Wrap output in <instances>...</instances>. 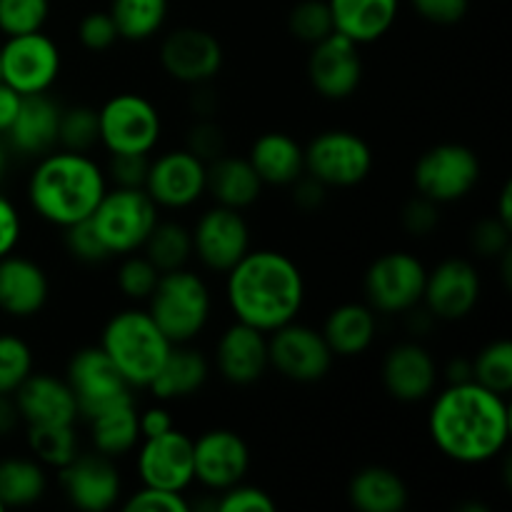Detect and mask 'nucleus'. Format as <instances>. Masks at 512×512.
Wrapping results in <instances>:
<instances>
[{
	"label": "nucleus",
	"instance_id": "nucleus-1",
	"mask_svg": "<svg viewBox=\"0 0 512 512\" xmlns=\"http://www.w3.org/2000/svg\"><path fill=\"white\" fill-rule=\"evenodd\" d=\"M428 433L435 448L453 463H490L508 448V398L483 388L475 380L448 385L430 405Z\"/></svg>",
	"mask_w": 512,
	"mask_h": 512
},
{
	"label": "nucleus",
	"instance_id": "nucleus-2",
	"mask_svg": "<svg viewBox=\"0 0 512 512\" xmlns=\"http://www.w3.org/2000/svg\"><path fill=\"white\" fill-rule=\"evenodd\" d=\"M225 298L235 320L270 335L298 320L305 303V278L298 263L280 250L250 248L225 273Z\"/></svg>",
	"mask_w": 512,
	"mask_h": 512
},
{
	"label": "nucleus",
	"instance_id": "nucleus-3",
	"mask_svg": "<svg viewBox=\"0 0 512 512\" xmlns=\"http://www.w3.org/2000/svg\"><path fill=\"white\" fill-rule=\"evenodd\" d=\"M105 168L90 153L55 148L40 155L28 178V203L33 213L55 228L88 220L105 190Z\"/></svg>",
	"mask_w": 512,
	"mask_h": 512
},
{
	"label": "nucleus",
	"instance_id": "nucleus-4",
	"mask_svg": "<svg viewBox=\"0 0 512 512\" xmlns=\"http://www.w3.org/2000/svg\"><path fill=\"white\" fill-rule=\"evenodd\" d=\"M98 345L130 388H148L173 343L155 325L148 310L123 308L103 325Z\"/></svg>",
	"mask_w": 512,
	"mask_h": 512
},
{
	"label": "nucleus",
	"instance_id": "nucleus-5",
	"mask_svg": "<svg viewBox=\"0 0 512 512\" xmlns=\"http://www.w3.org/2000/svg\"><path fill=\"white\" fill-rule=\"evenodd\" d=\"M148 313L173 345L193 343L210 323L213 295L208 283L188 268L160 273L148 298Z\"/></svg>",
	"mask_w": 512,
	"mask_h": 512
},
{
	"label": "nucleus",
	"instance_id": "nucleus-6",
	"mask_svg": "<svg viewBox=\"0 0 512 512\" xmlns=\"http://www.w3.org/2000/svg\"><path fill=\"white\" fill-rule=\"evenodd\" d=\"M98 133L110 155H150L163 138V118L145 95L118 93L98 108Z\"/></svg>",
	"mask_w": 512,
	"mask_h": 512
},
{
	"label": "nucleus",
	"instance_id": "nucleus-7",
	"mask_svg": "<svg viewBox=\"0 0 512 512\" xmlns=\"http://www.w3.org/2000/svg\"><path fill=\"white\" fill-rule=\"evenodd\" d=\"M158 210L143 188H108L90 215V223L108 253L123 258L143 248L145 238L160 220Z\"/></svg>",
	"mask_w": 512,
	"mask_h": 512
},
{
	"label": "nucleus",
	"instance_id": "nucleus-8",
	"mask_svg": "<svg viewBox=\"0 0 512 512\" xmlns=\"http://www.w3.org/2000/svg\"><path fill=\"white\" fill-rule=\"evenodd\" d=\"M428 268L408 250L383 253L363 275L365 303L378 315H405L423 305Z\"/></svg>",
	"mask_w": 512,
	"mask_h": 512
},
{
	"label": "nucleus",
	"instance_id": "nucleus-9",
	"mask_svg": "<svg viewBox=\"0 0 512 512\" xmlns=\"http://www.w3.org/2000/svg\"><path fill=\"white\" fill-rule=\"evenodd\" d=\"M305 173L325 188H355L373 173L375 155L363 135L345 128H330L315 135L303 148Z\"/></svg>",
	"mask_w": 512,
	"mask_h": 512
},
{
	"label": "nucleus",
	"instance_id": "nucleus-10",
	"mask_svg": "<svg viewBox=\"0 0 512 512\" xmlns=\"http://www.w3.org/2000/svg\"><path fill=\"white\" fill-rule=\"evenodd\" d=\"M480 158L463 143H440L425 150L413 168V185L418 195L435 205L458 203L468 198L480 183Z\"/></svg>",
	"mask_w": 512,
	"mask_h": 512
},
{
	"label": "nucleus",
	"instance_id": "nucleus-11",
	"mask_svg": "<svg viewBox=\"0 0 512 512\" xmlns=\"http://www.w3.org/2000/svg\"><path fill=\"white\" fill-rule=\"evenodd\" d=\"M63 68L58 43L43 30L5 38L0 45V80L20 95L48 93Z\"/></svg>",
	"mask_w": 512,
	"mask_h": 512
},
{
	"label": "nucleus",
	"instance_id": "nucleus-12",
	"mask_svg": "<svg viewBox=\"0 0 512 512\" xmlns=\"http://www.w3.org/2000/svg\"><path fill=\"white\" fill-rule=\"evenodd\" d=\"M65 383L73 390L78 415L85 420L113 405L133 400V388L125 383L100 345H85L78 353H73V358L65 365Z\"/></svg>",
	"mask_w": 512,
	"mask_h": 512
},
{
	"label": "nucleus",
	"instance_id": "nucleus-13",
	"mask_svg": "<svg viewBox=\"0 0 512 512\" xmlns=\"http://www.w3.org/2000/svg\"><path fill=\"white\" fill-rule=\"evenodd\" d=\"M268 360L285 380L308 385L328 378L335 355L320 330L293 320L268 335Z\"/></svg>",
	"mask_w": 512,
	"mask_h": 512
},
{
	"label": "nucleus",
	"instance_id": "nucleus-14",
	"mask_svg": "<svg viewBox=\"0 0 512 512\" xmlns=\"http://www.w3.org/2000/svg\"><path fill=\"white\" fill-rule=\"evenodd\" d=\"M208 185V163L188 148L165 150L148 163L143 190L158 208L185 210L198 203Z\"/></svg>",
	"mask_w": 512,
	"mask_h": 512
},
{
	"label": "nucleus",
	"instance_id": "nucleus-15",
	"mask_svg": "<svg viewBox=\"0 0 512 512\" xmlns=\"http://www.w3.org/2000/svg\"><path fill=\"white\" fill-rule=\"evenodd\" d=\"M193 235V255L210 273L225 275L250 250V225L243 210L213 205L198 218Z\"/></svg>",
	"mask_w": 512,
	"mask_h": 512
},
{
	"label": "nucleus",
	"instance_id": "nucleus-16",
	"mask_svg": "<svg viewBox=\"0 0 512 512\" xmlns=\"http://www.w3.org/2000/svg\"><path fill=\"white\" fill-rule=\"evenodd\" d=\"M483 295V280L478 268L465 258H445L428 270L423 290V305L435 320L458 323L475 313Z\"/></svg>",
	"mask_w": 512,
	"mask_h": 512
},
{
	"label": "nucleus",
	"instance_id": "nucleus-17",
	"mask_svg": "<svg viewBox=\"0 0 512 512\" xmlns=\"http://www.w3.org/2000/svg\"><path fill=\"white\" fill-rule=\"evenodd\" d=\"M160 65L183 85H208L223 68V45L213 33L193 25L170 30L160 43Z\"/></svg>",
	"mask_w": 512,
	"mask_h": 512
},
{
	"label": "nucleus",
	"instance_id": "nucleus-18",
	"mask_svg": "<svg viewBox=\"0 0 512 512\" xmlns=\"http://www.w3.org/2000/svg\"><path fill=\"white\" fill-rule=\"evenodd\" d=\"M65 500L83 512L115 508L123 495V480L113 458L100 453H78L65 468L55 470Z\"/></svg>",
	"mask_w": 512,
	"mask_h": 512
},
{
	"label": "nucleus",
	"instance_id": "nucleus-19",
	"mask_svg": "<svg viewBox=\"0 0 512 512\" xmlns=\"http://www.w3.org/2000/svg\"><path fill=\"white\" fill-rule=\"evenodd\" d=\"M250 470V448L235 430L213 428L193 440L195 483L210 493H223L243 483Z\"/></svg>",
	"mask_w": 512,
	"mask_h": 512
},
{
	"label": "nucleus",
	"instance_id": "nucleus-20",
	"mask_svg": "<svg viewBox=\"0 0 512 512\" xmlns=\"http://www.w3.org/2000/svg\"><path fill=\"white\" fill-rule=\"evenodd\" d=\"M308 80L315 93L325 100H348L363 83L360 45L340 33H330L320 43L310 45Z\"/></svg>",
	"mask_w": 512,
	"mask_h": 512
},
{
	"label": "nucleus",
	"instance_id": "nucleus-21",
	"mask_svg": "<svg viewBox=\"0 0 512 512\" xmlns=\"http://www.w3.org/2000/svg\"><path fill=\"white\" fill-rule=\"evenodd\" d=\"M138 448V478L150 488L185 493L195 483L193 438L183 430H168L155 438H143Z\"/></svg>",
	"mask_w": 512,
	"mask_h": 512
},
{
	"label": "nucleus",
	"instance_id": "nucleus-22",
	"mask_svg": "<svg viewBox=\"0 0 512 512\" xmlns=\"http://www.w3.org/2000/svg\"><path fill=\"white\" fill-rule=\"evenodd\" d=\"M440 368L433 353L415 340H403L385 353L380 380L390 398L400 403H423L438 388Z\"/></svg>",
	"mask_w": 512,
	"mask_h": 512
},
{
	"label": "nucleus",
	"instance_id": "nucleus-23",
	"mask_svg": "<svg viewBox=\"0 0 512 512\" xmlns=\"http://www.w3.org/2000/svg\"><path fill=\"white\" fill-rule=\"evenodd\" d=\"M268 335L235 320L215 345V370L230 385H253L268 373Z\"/></svg>",
	"mask_w": 512,
	"mask_h": 512
},
{
	"label": "nucleus",
	"instance_id": "nucleus-24",
	"mask_svg": "<svg viewBox=\"0 0 512 512\" xmlns=\"http://www.w3.org/2000/svg\"><path fill=\"white\" fill-rule=\"evenodd\" d=\"M48 298L50 280L43 265L15 253L0 258V313L15 320L35 318Z\"/></svg>",
	"mask_w": 512,
	"mask_h": 512
},
{
	"label": "nucleus",
	"instance_id": "nucleus-25",
	"mask_svg": "<svg viewBox=\"0 0 512 512\" xmlns=\"http://www.w3.org/2000/svg\"><path fill=\"white\" fill-rule=\"evenodd\" d=\"M23 425H73L78 415V403L65 378L50 373H30L13 393Z\"/></svg>",
	"mask_w": 512,
	"mask_h": 512
},
{
	"label": "nucleus",
	"instance_id": "nucleus-26",
	"mask_svg": "<svg viewBox=\"0 0 512 512\" xmlns=\"http://www.w3.org/2000/svg\"><path fill=\"white\" fill-rule=\"evenodd\" d=\"M63 105L48 93L23 95L18 115L3 135L10 148L23 158H35L58 148V123Z\"/></svg>",
	"mask_w": 512,
	"mask_h": 512
},
{
	"label": "nucleus",
	"instance_id": "nucleus-27",
	"mask_svg": "<svg viewBox=\"0 0 512 512\" xmlns=\"http://www.w3.org/2000/svg\"><path fill=\"white\" fill-rule=\"evenodd\" d=\"M335 33L353 43L368 45L393 30L400 13V0H328Z\"/></svg>",
	"mask_w": 512,
	"mask_h": 512
},
{
	"label": "nucleus",
	"instance_id": "nucleus-28",
	"mask_svg": "<svg viewBox=\"0 0 512 512\" xmlns=\"http://www.w3.org/2000/svg\"><path fill=\"white\" fill-rule=\"evenodd\" d=\"M208 375L210 360L198 348H193L190 343L170 345L168 355H165L155 378L150 380L148 390L160 403L183 400L198 393L208 383Z\"/></svg>",
	"mask_w": 512,
	"mask_h": 512
},
{
	"label": "nucleus",
	"instance_id": "nucleus-29",
	"mask_svg": "<svg viewBox=\"0 0 512 512\" xmlns=\"http://www.w3.org/2000/svg\"><path fill=\"white\" fill-rule=\"evenodd\" d=\"M320 333L335 358H358L375 343L378 313L368 303H343L330 310Z\"/></svg>",
	"mask_w": 512,
	"mask_h": 512
},
{
	"label": "nucleus",
	"instance_id": "nucleus-30",
	"mask_svg": "<svg viewBox=\"0 0 512 512\" xmlns=\"http://www.w3.org/2000/svg\"><path fill=\"white\" fill-rule=\"evenodd\" d=\"M248 160L263 185H275V188H288L305 173L303 145L293 135L280 130L258 135L250 145Z\"/></svg>",
	"mask_w": 512,
	"mask_h": 512
},
{
	"label": "nucleus",
	"instance_id": "nucleus-31",
	"mask_svg": "<svg viewBox=\"0 0 512 512\" xmlns=\"http://www.w3.org/2000/svg\"><path fill=\"white\" fill-rule=\"evenodd\" d=\"M263 180L255 173L248 158L240 155H220L208 163V185L205 193L215 200V205H225L233 210H248L263 195Z\"/></svg>",
	"mask_w": 512,
	"mask_h": 512
},
{
	"label": "nucleus",
	"instance_id": "nucleus-32",
	"mask_svg": "<svg viewBox=\"0 0 512 512\" xmlns=\"http://www.w3.org/2000/svg\"><path fill=\"white\" fill-rule=\"evenodd\" d=\"M348 500L360 512H403L410 490L395 470L385 465H365L350 478Z\"/></svg>",
	"mask_w": 512,
	"mask_h": 512
},
{
	"label": "nucleus",
	"instance_id": "nucleus-33",
	"mask_svg": "<svg viewBox=\"0 0 512 512\" xmlns=\"http://www.w3.org/2000/svg\"><path fill=\"white\" fill-rule=\"evenodd\" d=\"M88 425L95 453L105 455V458H123V455L133 453L140 440H143L140 438L135 400H125V403H118L113 408L103 410V413L93 415Z\"/></svg>",
	"mask_w": 512,
	"mask_h": 512
},
{
	"label": "nucleus",
	"instance_id": "nucleus-34",
	"mask_svg": "<svg viewBox=\"0 0 512 512\" xmlns=\"http://www.w3.org/2000/svg\"><path fill=\"white\" fill-rule=\"evenodd\" d=\"M48 490V468L30 458L0 460V503L3 508H28L43 500Z\"/></svg>",
	"mask_w": 512,
	"mask_h": 512
},
{
	"label": "nucleus",
	"instance_id": "nucleus-35",
	"mask_svg": "<svg viewBox=\"0 0 512 512\" xmlns=\"http://www.w3.org/2000/svg\"><path fill=\"white\" fill-rule=\"evenodd\" d=\"M168 8V0H110L108 13L120 40L145 43L163 30Z\"/></svg>",
	"mask_w": 512,
	"mask_h": 512
},
{
	"label": "nucleus",
	"instance_id": "nucleus-36",
	"mask_svg": "<svg viewBox=\"0 0 512 512\" xmlns=\"http://www.w3.org/2000/svg\"><path fill=\"white\" fill-rule=\"evenodd\" d=\"M140 250L160 273H168V270L185 268L193 258V235L178 220H158Z\"/></svg>",
	"mask_w": 512,
	"mask_h": 512
},
{
	"label": "nucleus",
	"instance_id": "nucleus-37",
	"mask_svg": "<svg viewBox=\"0 0 512 512\" xmlns=\"http://www.w3.org/2000/svg\"><path fill=\"white\" fill-rule=\"evenodd\" d=\"M30 455L48 470H60L80 453L73 425H25Z\"/></svg>",
	"mask_w": 512,
	"mask_h": 512
},
{
	"label": "nucleus",
	"instance_id": "nucleus-38",
	"mask_svg": "<svg viewBox=\"0 0 512 512\" xmlns=\"http://www.w3.org/2000/svg\"><path fill=\"white\" fill-rule=\"evenodd\" d=\"M473 380L493 393L508 398L512 390V343L493 340L473 358Z\"/></svg>",
	"mask_w": 512,
	"mask_h": 512
},
{
	"label": "nucleus",
	"instance_id": "nucleus-39",
	"mask_svg": "<svg viewBox=\"0 0 512 512\" xmlns=\"http://www.w3.org/2000/svg\"><path fill=\"white\" fill-rule=\"evenodd\" d=\"M95 145H100L98 108L70 105V108L60 110L58 148L73 150V153H90Z\"/></svg>",
	"mask_w": 512,
	"mask_h": 512
},
{
	"label": "nucleus",
	"instance_id": "nucleus-40",
	"mask_svg": "<svg viewBox=\"0 0 512 512\" xmlns=\"http://www.w3.org/2000/svg\"><path fill=\"white\" fill-rule=\"evenodd\" d=\"M33 348L13 333H0V395H13L33 373Z\"/></svg>",
	"mask_w": 512,
	"mask_h": 512
},
{
	"label": "nucleus",
	"instance_id": "nucleus-41",
	"mask_svg": "<svg viewBox=\"0 0 512 512\" xmlns=\"http://www.w3.org/2000/svg\"><path fill=\"white\" fill-rule=\"evenodd\" d=\"M288 28L300 43L315 45L333 33V15L328 0H300L288 15Z\"/></svg>",
	"mask_w": 512,
	"mask_h": 512
},
{
	"label": "nucleus",
	"instance_id": "nucleus-42",
	"mask_svg": "<svg viewBox=\"0 0 512 512\" xmlns=\"http://www.w3.org/2000/svg\"><path fill=\"white\" fill-rule=\"evenodd\" d=\"M50 18V0H0V33L5 38L43 30Z\"/></svg>",
	"mask_w": 512,
	"mask_h": 512
},
{
	"label": "nucleus",
	"instance_id": "nucleus-43",
	"mask_svg": "<svg viewBox=\"0 0 512 512\" xmlns=\"http://www.w3.org/2000/svg\"><path fill=\"white\" fill-rule=\"evenodd\" d=\"M158 280L160 270L143 253L123 255V263H120L118 275H115L118 290L128 300H148L155 285H158Z\"/></svg>",
	"mask_w": 512,
	"mask_h": 512
},
{
	"label": "nucleus",
	"instance_id": "nucleus-44",
	"mask_svg": "<svg viewBox=\"0 0 512 512\" xmlns=\"http://www.w3.org/2000/svg\"><path fill=\"white\" fill-rule=\"evenodd\" d=\"M63 243L65 250H68L75 260H80V263L85 265H98L113 258V255L108 253V248L103 245V240L98 238V233H95L90 218L63 228Z\"/></svg>",
	"mask_w": 512,
	"mask_h": 512
},
{
	"label": "nucleus",
	"instance_id": "nucleus-45",
	"mask_svg": "<svg viewBox=\"0 0 512 512\" xmlns=\"http://www.w3.org/2000/svg\"><path fill=\"white\" fill-rule=\"evenodd\" d=\"M215 510L218 512H275L278 505H275L273 495L265 493L258 485H245L238 483L233 488L218 493V500H215Z\"/></svg>",
	"mask_w": 512,
	"mask_h": 512
},
{
	"label": "nucleus",
	"instance_id": "nucleus-46",
	"mask_svg": "<svg viewBox=\"0 0 512 512\" xmlns=\"http://www.w3.org/2000/svg\"><path fill=\"white\" fill-rule=\"evenodd\" d=\"M190 505L193 503L185 498V493L143 485L125 500L123 508L128 512H188Z\"/></svg>",
	"mask_w": 512,
	"mask_h": 512
},
{
	"label": "nucleus",
	"instance_id": "nucleus-47",
	"mask_svg": "<svg viewBox=\"0 0 512 512\" xmlns=\"http://www.w3.org/2000/svg\"><path fill=\"white\" fill-rule=\"evenodd\" d=\"M78 40L90 53H105L113 48L120 38L108 10H95L85 15L78 25Z\"/></svg>",
	"mask_w": 512,
	"mask_h": 512
},
{
	"label": "nucleus",
	"instance_id": "nucleus-48",
	"mask_svg": "<svg viewBox=\"0 0 512 512\" xmlns=\"http://www.w3.org/2000/svg\"><path fill=\"white\" fill-rule=\"evenodd\" d=\"M470 245L480 258H500L505 250H510V225H505L495 215L480 220L470 233Z\"/></svg>",
	"mask_w": 512,
	"mask_h": 512
},
{
	"label": "nucleus",
	"instance_id": "nucleus-49",
	"mask_svg": "<svg viewBox=\"0 0 512 512\" xmlns=\"http://www.w3.org/2000/svg\"><path fill=\"white\" fill-rule=\"evenodd\" d=\"M150 155H110L105 178L113 188H143Z\"/></svg>",
	"mask_w": 512,
	"mask_h": 512
},
{
	"label": "nucleus",
	"instance_id": "nucleus-50",
	"mask_svg": "<svg viewBox=\"0 0 512 512\" xmlns=\"http://www.w3.org/2000/svg\"><path fill=\"white\" fill-rule=\"evenodd\" d=\"M185 148L203 163H213L215 158L225 155V133L213 120H200L190 128L188 138H185Z\"/></svg>",
	"mask_w": 512,
	"mask_h": 512
},
{
	"label": "nucleus",
	"instance_id": "nucleus-51",
	"mask_svg": "<svg viewBox=\"0 0 512 512\" xmlns=\"http://www.w3.org/2000/svg\"><path fill=\"white\" fill-rule=\"evenodd\" d=\"M400 220H403V228L408 230L413 238H425V235L433 233L440 223L438 205H435L433 200L418 195V198L405 203L403 213H400Z\"/></svg>",
	"mask_w": 512,
	"mask_h": 512
},
{
	"label": "nucleus",
	"instance_id": "nucleus-52",
	"mask_svg": "<svg viewBox=\"0 0 512 512\" xmlns=\"http://www.w3.org/2000/svg\"><path fill=\"white\" fill-rule=\"evenodd\" d=\"M415 13L433 25H455L468 15L470 0H410Z\"/></svg>",
	"mask_w": 512,
	"mask_h": 512
},
{
	"label": "nucleus",
	"instance_id": "nucleus-53",
	"mask_svg": "<svg viewBox=\"0 0 512 512\" xmlns=\"http://www.w3.org/2000/svg\"><path fill=\"white\" fill-rule=\"evenodd\" d=\"M20 238H23V220L18 208L13 200L0 195V258L15 253Z\"/></svg>",
	"mask_w": 512,
	"mask_h": 512
},
{
	"label": "nucleus",
	"instance_id": "nucleus-54",
	"mask_svg": "<svg viewBox=\"0 0 512 512\" xmlns=\"http://www.w3.org/2000/svg\"><path fill=\"white\" fill-rule=\"evenodd\" d=\"M290 188H293V203L305 213H315L318 208H323L325 198H328V188L308 173L300 175Z\"/></svg>",
	"mask_w": 512,
	"mask_h": 512
},
{
	"label": "nucleus",
	"instance_id": "nucleus-55",
	"mask_svg": "<svg viewBox=\"0 0 512 512\" xmlns=\"http://www.w3.org/2000/svg\"><path fill=\"white\" fill-rule=\"evenodd\" d=\"M140 423V438H155V435H163L168 430L175 428L173 415L168 413L165 405H150L143 413H138Z\"/></svg>",
	"mask_w": 512,
	"mask_h": 512
},
{
	"label": "nucleus",
	"instance_id": "nucleus-56",
	"mask_svg": "<svg viewBox=\"0 0 512 512\" xmlns=\"http://www.w3.org/2000/svg\"><path fill=\"white\" fill-rule=\"evenodd\" d=\"M20 100H23V95L15 93L10 85H5L3 80H0V138H3V135L8 133L10 125H13L20 108Z\"/></svg>",
	"mask_w": 512,
	"mask_h": 512
},
{
	"label": "nucleus",
	"instance_id": "nucleus-57",
	"mask_svg": "<svg viewBox=\"0 0 512 512\" xmlns=\"http://www.w3.org/2000/svg\"><path fill=\"white\" fill-rule=\"evenodd\" d=\"M20 423L23 420H20L18 408H15L13 395H0V438H8L10 433H15Z\"/></svg>",
	"mask_w": 512,
	"mask_h": 512
},
{
	"label": "nucleus",
	"instance_id": "nucleus-58",
	"mask_svg": "<svg viewBox=\"0 0 512 512\" xmlns=\"http://www.w3.org/2000/svg\"><path fill=\"white\" fill-rule=\"evenodd\" d=\"M443 378L448 385L470 383L473 380V360L468 358H453L443 370Z\"/></svg>",
	"mask_w": 512,
	"mask_h": 512
},
{
	"label": "nucleus",
	"instance_id": "nucleus-59",
	"mask_svg": "<svg viewBox=\"0 0 512 512\" xmlns=\"http://www.w3.org/2000/svg\"><path fill=\"white\" fill-rule=\"evenodd\" d=\"M510 195H512L510 183H505V185H503V190H500L498 213H495V218L503 220L505 225H510V228H512V205H510Z\"/></svg>",
	"mask_w": 512,
	"mask_h": 512
},
{
	"label": "nucleus",
	"instance_id": "nucleus-60",
	"mask_svg": "<svg viewBox=\"0 0 512 512\" xmlns=\"http://www.w3.org/2000/svg\"><path fill=\"white\" fill-rule=\"evenodd\" d=\"M5 168H8V148H5L3 140H0V180H3Z\"/></svg>",
	"mask_w": 512,
	"mask_h": 512
},
{
	"label": "nucleus",
	"instance_id": "nucleus-61",
	"mask_svg": "<svg viewBox=\"0 0 512 512\" xmlns=\"http://www.w3.org/2000/svg\"><path fill=\"white\" fill-rule=\"evenodd\" d=\"M458 512H488V508L480 503H465V505H460Z\"/></svg>",
	"mask_w": 512,
	"mask_h": 512
},
{
	"label": "nucleus",
	"instance_id": "nucleus-62",
	"mask_svg": "<svg viewBox=\"0 0 512 512\" xmlns=\"http://www.w3.org/2000/svg\"><path fill=\"white\" fill-rule=\"evenodd\" d=\"M3 510H5V508H3V503H0V512H3Z\"/></svg>",
	"mask_w": 512,
	"mask_h": 512
}]
</instances>
